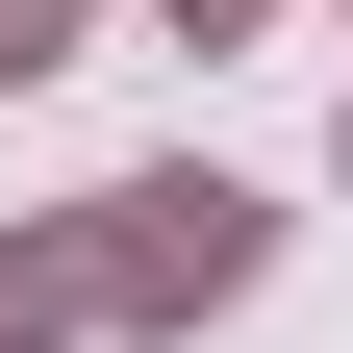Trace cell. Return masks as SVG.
<instances>
[{
    "instance_id": "6da1fadb",
    "label": "cell",
    "mask_w": 353,
    "mask_h": 353,
    "mask_svg": "<svg viewBox=\"0 0 353 353\" xmlns=\"http://www.w3.org/2000/svg\"><path fill=\"white\" fill-rule=\"evenodd\" d=\"M76 252H101L126 303H228V278H252V202H228V176H152V202H126V228H76Z\"/></svg>"
},
{
    "instance_id": "7a4b0ae2",
    "label": "cell",
    "mask_w": 353,
    "mask_h": 353,
    "mask_svg": "<svg viewBox=\"0 0 353 353\" xmlns=\"http://www.w3.org/2000/svg\"><path fill=\"white\" fill-rule=\"evenodd\" d=\"M51 51H76V0H0V76H51Z\"/></svg>"
}]
</instances>
